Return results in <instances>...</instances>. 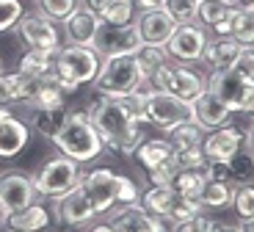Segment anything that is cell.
Listing matches in <instances>:
<instances>
[{
	"label": "cell",
	"mask_w": 254,
	"mask_h": 232,
	"mask_svg": "<svg viewBox=\"0 0 254 232\" xmlns=\"http://www.w3.org/2000/svg\"><path fill=\"white\" fill-rule=\"evenodd\" d=\"M89 122L97 127L102 144L116 155H133L138 144L144 141L146 116L141 105L130 100H111V97H97L83 108Z\"/></svg>",
	"instance_id": "6da1fadb"
},
{
	"label": "cell",
	"mask_w": 254,
	"mask_h": 232,
	"mask_svg": "<svg viewBox=\"0 0 254 232\" xmlns=\"http://www.w3.org/2000/svg\"><path fill=\"white\" fill-rule=\"evenodd\" d=\"M144 88V72H141L135 56H114L102 58L100 72L94 77V94L111 97V100H130Z\"/></svg>",
	"instance_id": "7a4b0ae2"
},
{
	"label": "cell",
	"mask_w": 254,
	"mask_h": 232,
	"mask_svg": "<svg viewBox=\"0 0 254 232\" xmlns=\"http://www.w3.org/2000/svg\"><path fill=\"white\" fill-rule=\"evenodd\" d=\"M102 58L97 56L94 47H80V44H66L56 53V86L61 88L66 97L77 94V88L86 83H94L97 72H100Z\"/></svg>",
	"instance_id": "3957f363"
},
{
	"label": "cell",
	"mask_w": 254,
	"mask_h": 232,
	"mask_svg": "<svg viewBox=\"0 0 254 232\" xmlns=\"http://www.w3.org/2000/svg\"><path fill=\"white\" fill-rule=\"evenodd\" d=\"M53 144L58 147L61 155L77 160L80 166L94 163L97 157L102 155V150H105L100 133H97V127L89 122L86 111H72L69 119H66V125H64V130L56 136Z\"/></svg>",
	"instance_id": "277c9868"
},
{
	"label": "cell",
	"mask_w": 254,
	"mask_h": 232,
	"mask_svg": "<svg viewBox=\"0 0 254 232\" xmlns=\"http://www.w3.org/2000/svg\"><path fill=\"white\" fill-rule=\"evenodd\" d=\"M204 88H207V77H204L193 64L169 61L146 77L141 91H169V94L190 102L193 97L202 94Z\"/></svg>",
	"instance_id": "5b68a950"
},
{
	"label": "cell",
	"mask_w": 254,
	"mask_h": 232,
	"mask_svg": "<svg viewBox=\"0 0 254 232\" xmlns=\"http://www.w3.org/2000/svg\"><path fill=\"white\" fill-rule=\"evenodd\" d=\"M83 180V166L66 155H53L33 171V185H36L42 199H58L69 194Z\"/></svg>",
	"instance_id": "8992f818"
},
{
	"label": "cell",
	"mask_w": 254,
	"mask_h": 232,
	"mask_svg": "<svg viewBox=\"0 0 254 232\" xmlns=\"http://www.w3.org/2000/svg\"><path fill=\"white\" fill-rule=\"evenodd\" d=\"M133 155L138 166L146 171L149 185H172V177L180 166L169 138H144Z\"/></svg>",
	"instance_id": "52a82bcc"
},
{
	"label": "cell",
	"mask_w": 254,
	"mask_h": 232,
	"mask_svg": "<svg viewBox=\"0 0 254 232\" xmlns=\"http://www.w3.org/2000/svg\"><path fill=\"white\" fill-rule=\"evenodd\" d=\"M141 205L149 210V213L160 216L169 224H180V221L190 219V216L202 213V205L193 199H185L183 194L172 188V185H149V188L141 194Z\"/></svg>",
	"instance_id": "ba28073f"
},
{
	"label": "cell",
	"mask_w": 254,
	"mask_h": 232,
	"mask_svg": "<svg viewBox=\"0 0 254 232\" xmlns=\"http://www.w3.org/2000/svg\"><path fill=\"white\" fill-rule=\"evenodd\" d=\"M141 111L146 122L169 133L172 127L190 119V102L169 94V91H141Z\"/></svg>",
	"instance_id": "9c48e42d"
},
{
	"label": "cell",
	"mask_w": 254,
	"mask_h": 232,
	"mask_svg": "<svg viewBox=\"0 0 254 232\" xmlns=\"http://www.w3.org/2000/svg\"><path fill=\"white\" fill-rule=\"evenodd\" d=\"M119 177L108 166H97V169L83 171L80 188L86 191L91 207L97 216H108L114 207H119Z\"/></svg>",
	"instance_id": "30bf717a"
},
{
	"label": "cell",
	"mask_w": 254,
	"mask_h": 232,
	"mask_svg": "<svg viewBox=\"0 0 254 232\" xmlns=\"http://www.w3.org/2000/svg\"><path fill=\"white\" fill-rule=\"evenodd\" d=\"M17 36L22 42L25 50H50V53H58L64 47L61 44V28L58 22L47 19L45 14H22V19L17 22Z\"/></svg>",
	"instance_id": "8fae6325"
},
{
	"label": "cell",
	"mask_w": 254,
	"mask_h": 232,
	"mask_svg": "<svg viewBox=\"0 0 254 232\" xmlns=\"http://www.w3.org/2000/svg\"><path fill=\"white\" fill-rule=\"evenodd\" d=\"M42 199L33 185V174L22 169H3L0 171V210L3 216H11L31 202Z\"/></svg>",
	"instance_id": "7c38bea8"
},
{
	"label": "cell",
	"mask_w": 254,
	"mask_h": 232,
	"mask_svg": "<svg viewBox=\"0 0 254 232\" xmlns=\"http://www.w3.org/2000/svg\"><path fill=\"white\" fill-rule=\"evenodd\" d=\"M141 44L144 42H141L135 22H130V25H108V22H102L91 47L97 50L100 58H114V56H135Z\"/></svg>",
	"instance_id": "4fadbf2b"
},
{
	"label": "cell",
	"mask_w": 254,
	"mask_h": 232,
	"mask_svg": "<svg viewBox=\"0 0 254 232\" xmlns=\"http://www.w3.org/2000/svg\"><path fill=\"white\" fill-rule=\"evenodd\" d=\"M207 44V31L199 22H180L166 42V50L177 64H199Z\"/></svg>",
	"instance_id": "5bb4252c"
},
{
	"label": "cell",
	"mask_w": 254,
	"mask_h": 232,
	"mask_svg": "<svg viewBox=\"0 0 254 232\" xmlns=\"http://www.w3.org/2000/svg\"><path fill=\"white\" fill-rule=\"evenodd\" d=\"M207 88L218 94L229 105V111H241L246 108L249 97L254 91V80H246L235 69H213L207 77Z\"/></svg>",
	"instance_id": "9a60e30c"
},
{
	"label": "cell",
	"mask_w": 254,
	"mask_h": 232,
	"mask_svg": "<svg viewBox=\"0 0 254 232\" xmlns=\"http://www.w3.org/2000/svg\"><path fill=\"white\" fill-rule=\"evenodd\" d=\"M53 216H56L64 227H72V230H86V227L97 219L94 207H91L89 196H86V191H83L80 185H75L69 194L53 199Z\"/></svg>",
	"instance_id": "2e32d148"
},
{
	"label": "cell",
	"mask_w": 254,
	"mask_h": 232,
	"mask_svg": "<svg viewBox=\"0 0 254 232\" xmlns=\"http://www.w3.org/2000/svg\"><path fill=\"white\" fill-rule=\"evenodd\" d=\"M241 147H246V127L235 125V122L207 130L202 138V152L207 160H229Z\"/></svg>",
	"instance_id": "e0dca14e"
},
{
	"label": "cell",
	"mask_w": 254,
	"mask_h": 232,
	"mask_svg": "<svg viewBox=\"0 0 254 232\" xmlns=\"http://www.w3.org/2000/svg\"><path fill=\"white\" fill-rule=\"evenodd\" d=\"M108 221L116 227V232H169L166 221L160 216L149 213L141 202L114 207Z\"/></svg>",
	"instance_id": "ac0fdd59"
},
{
	"label": "cell",
	"mask_w": 254,
	"mask_h": 232,
	"mask_svg": "<svg viewBox=\"0 0 254 232\" xmlns=\"http://www.w3.org/2000/svg\"><path fill=\"white\" fill-rule=\"evenodd\" d=\"M229 116H232L229 105L218 94H213L210 88H204L199 97L190 100V119L196 122L202 130H216V127L227 125Z\"/></svg>",
	"instance_id": "d6986e66"
},
{
	"label": "cell",
	"mask_w": 254,
	"mask_h": 232,
	"mask_svg": "<svg viewBox=\"0 0 254 232\" xmlns=\"http://www.w3.org/2000/svg\"><path fill=\"white\" fill-rule=\"evenodd\" d=\"M102 19L97 17L91 8L80 6L64 19V28H61V36L66 39V44H80V47H91L97 39V31H100Z\"/></svg>",
	"instance_id": "ffe728a7"
},
{
	"label": "cell",
	"mask_w": 254,
	"mask_h": 232,
	"mask_svg": "<svg viewBox=\"0 0 254 232\" xmlns=\"http://www.w3.org/2000/svg\"><path fill=\"white\" fill-rule=\"evenodd\" d=\"M135 28H138L144 44H166L177 28V22L166 8H152V11H141L135 17Z\"/></svg>",
	"instance_id": "44dd1931"
},
{
	"label": "cell",
	"mask_w": 254,
	"mask_h": 232,
	"mask_svg": "<svg viewBox=\"0 0 254 232\" xmlns=\"http://www.w3.org/2000/svg\"><path fill=\"white\" fill-rule=\"evenodd\" d=\"M42 80H33V77L22 75V72H3L0 69V105H19V102H31L33 94L39 91Z\"/></svg>",
	"instance_id": "7402d4cb"
},
{
	"label": "cell",
	"mask_w": 254,
	"mask_h": 232,
	"mask_svg": "<svg viewBox=\"0 0 254 232\" xmlns=\"http://www.w3.org/2000/svg\"><path fill=\"white\" fill-rule=\"evenodd\" d=\"M50 221H53V210L42 199H36L17 213L6 216L3 224L8 227V232H45L50 227Z\"/></svg>",
	"instance_id": "603a6c76"
},
{
	"label": "cell",
	"mask_w": 254,
	"mask_h": 232,
	"mask_svg": "<svg viewBox=\"0 0 254 232\" xmlns=\"http://www.w3.org/2000/svg\"><path fill=\"white\" fill-rule=\"evenodd\" d=\"M28 144H31V125L28 122H22L17 113L0 122V157L3 160L17 157Z\"/></svg>",
	"instance_id": "cb8c5ba5"
},
{
	"label": "cell",
	"mask_w": 254,
	"mask_h": 232,
	"mask_svg": "<svg viewBox=\"0 0 254 232\" xmlns=\"http://www.w3.org/2000/svg\"><path fill=\"white\" fill-rule=\"evenodd\" d=\"M235 8L227 0H199L196 6V22L204 31H213L216 36H229V19Z\"/></svg>",
	"instance_id": "d4e9b609"
},
{
	"label": "cell",
	"mask_w": 254,
	"mask_h": 232,
	"mask_svg": "<svg viewBox=\"0 0 254 232\" xmlns=\"http://www.w3.org/2000/svg\"><path fill=\"white\" fill-rule=\"evenodd\" d=\"M241 44L235 42V39L229 36H213L207 39V44H204V53H202V61L210 67V72L213 69H232L238 61V56H241Z\"/></svg>",
	"instance_id": "484cf974"
},
{
	"label": "cell",
	"mask_w": 254,
	"mask_h": 232,
	"mask_svg": "<svg viewBox=\"0 0 254 232\" xmlns=\"http://www.w3.org/2000/svg\"><path fill=\"white\" fill-rule=\"evenodd\" d=\"M17 69L33 80H50L56 75V53L50 50H25Z\"/></svg>",
	"instance_id": "4316f807"
},
{
	"label": "cell",
	"mask_w": 254,
	"mask_h": 232,
	"mask_svg": "<svg viewBox=\"0 0 254 232\" xmlns=\"http://www.w3.org/2000/svg\"><path fill=\"white\" fill-rule=\"evenodd\" d=\"M69 108L61 105V108H33L31 113V127L36 133H42L45 138H50V141H56V136L64 130V125H66V119H69Z\"/></svg>",
	"instance_id": "83f0119b"
},
{
	"label": "cell",
	"mask_w": 254,
	"mask_h": 232,
	"mask_svg": "<svg viewBox=\"0 0 254 232\" xmlns=\"http://www.w3.org/2000/svg\"><path fill=\"white\" fill-rule=\"evenodd\" d=\"M97 17L108 25H130L138 17V6H135V0H105L97 8Z\"/></svg>",
	"instance_id": "f1b7e54d"
},
{
	"label": "cell",
	"mask_w": 254,
	"mask_h": 232,
	"mask_svg": "<svg viewBox=\"0 0 254 232\" xmlns=\"http://www.w3.org/2000/svg\"><path fill=\"white\" fill-rule=\"evenodd\" d=\"M232 194H235V185L232 182H216V180H204L202 194H199V205L210 207V210H221V207L232 205Z\"/></svg>",
	"instance_id": "f546056e"
},
{
	"label": "cell",
	"mask_w": 254,
	"mask_h": 232,
	"mask_svg": "<svg viewBox=\"0 0 254 232\" xmlns=\"http://www.w3.org/2000/svg\"><path fill=\"white\" fill-rule=\"evenodd\" d=\"M204 169H177L172 177V188L177 191V194H183L185 199H199V194H202V185H204Z\"/></svg>",
	"instance_id": "4dcf8cb0"
},
{
	"label": "cell",
	"mask_w": 254,
	"mask_h": 232,
	"mask_svg": "<svg viewBox=\"0 0 254 232\" xmlns=\"http://www.w3.org/2000/svg\"><path fill=\"white\" fill-rule=\"evenodd\" d=\"M202 138H204V130L193 119H188V122H183V125H177V127H172V130H169V141H172L174 152L202 147Z\"/></svg>",
	"instance_id": "1f68e13d"
},
{
	"label": "cell",
	"mask_w": 254,
	"mask_h": 232,
	"mask_svg": "<svg viewBox=\"0 0 254 232\" xmlns=\"http://www.w3.org/2000/svg\"><path fill=\"white\" fill-rule=\"evenodd\" d=\"M135 61H138L141 72H144V80H146L155 69H160L163 64L172 61V56L166 50V44H141L138 53H135Z\"/></svg>",
	"instance_id": "d6a6232c"
},
{
	"label": "cell",
	"mask_w": 254,
	"mask_h": 232,
	"mask_svg": "<svg viewBox=\"0 0 254 232\" xmlns=\"http://www.w3.org/2000/svg\"><path fill=\"white\" fill-rule=\"evenodd\" d=\"M229 39H235L243 50L254 47V11H241L235 8L232 19H229Z\"/></svg>",
	"instance_id": "836d02e7"
},
{
	"label": "cell",
	"mask_w": 254,
	"mask_h": 232,
	"mask_svg": "<svg viewBox=\"0 0 254 232\" xmlns=\"http://www.w3.org/2000/svg\"><path fill=\"white\" fill-rule=\"evenodd\" d=\"M229 171H232V185H246L254 182V152L249 147H241L229 157Z\"/></svg>",
	"instance_id": "e575fe53"
},
{
	"label": "cell",
	"mask_w": 254,
	"mask_h": 232,
	"mask_svg": "<svg viewBox=\"0 0 254 232\" xmlns=\"http://www.w3.org/2000/svg\"><path fill=\"white\" fill-rule=\"evenodd\" d=\"M77 6H80V0H36L39 14H45L53 22H64Z\"/></svg>",
	"instance_id": "d590c367"
},
{
	"label": "cell",
	"mask_w": 254,
	"mask_h": 232,
	"mask_svg": "<svg viewBox=\"0 0 254 232\" xmlns=\"http://www.w3.org/2000/svg\"><path fill=\"white\" fill-rule=\"evenodd\" d=\"M232 207H235L238 219H254V182L246 185H235V194H232Z\"/></svg>",
	"instance_id": "8d00e7d4"
},
{
	"label": "cell",
	"mask_w": 254,
	"mask_h": 232,
	"mask_svg": "<svg viewBox=\"0 0 254 232\" xmlns=\"http://www.w3.org/2000/svg\"><path fill=\"white\" fill-rule=\"evenodd\" d=\"M199 0H163V8L174 17V22H196Z\"/></svg>",
	"instance_id": "74e56055"
},
{
	"label": "cell",
	"mask_w": 254,
	"mask_h": 232,
	"mask_svg": "<svg viewBox=\"0 0 254 232\" xmlns=\"http://www.w3.org/2000/svg\"><path fill=\"white\" fill-rule=\"evenodd\" d=\"M22 14H25L22 0H0V33L17 28V22L22 19Z\"/></svg>",
	"instance_id": "f35d334b"
},
{
	"label": "cell",
	"mask_w": 254,
	"mask_h": 232,
	"mask_svg": "<svg viewBox=\"0 0 254 232\" xmlns=\"http://www.w3.org/2000/svg\"><path fill=\"white\" fill-rule=\"evenodd\" d=\"M210 224H213L210 216L196 213V216H190V219L180 221V224H174L172 232H210Z\"/></svg>",
	"instance_id": "ab89813d"
},
{
	"label": "cell",
	"mask_w": 254,
	"mask_h": 232,
	"mask_svg": "<svg viewBox=\"0 0 254 232\" xmlns=\"http://www.w3.org/2000/svg\"><path fill=\"white\" fill-rule=\"evenodd\" d=\"M204 177L216 182H232V171H229V160H207L204 163Z\"/></svg>",
	"instance_id": "60d3db41"
},
{
	"label": "cell",
	"mask_w": 254,
	"mask_h": 232,
	"mask_svg": "<svg viewBox=\"0 0 254 232\" xmlns=\"http://www.w3.org/2000/svg\"><path fill=\"white\" fill-rule=\"evenodd\" d=\"M235 72H241L246 80H254V47H246V50H241V56H238L235 61Z\"/></svg>",
	"instance_id": "b9f144b4"
},
{
	"label": "cell",
	"mask_w": 254,
	"mask_h": 232,
	"mask_svg": "<svg viewBox=\"0 0 254 232\" xmlns=\"http://www.w3.org/2000/svg\"><path fill=\"white\" fill-rule=\"evenodd\" d=\"M210 232H241V224H235V221H224V219H213Z\"/></svg>",
	"instance_id": "7bdbcfd3"
},
{
	"label": "cell",
	"mask_w": 254,
	"mask_h": 232,
	"mask_svg": "<svg viewBox=\"0 0 254 232\" xmlns=\"http://www.w3.org/2000/svg\"><path fill=\"white\" fill-rule=\"evenodd\" d=\"M86 232H116V227L111 224V221H91V224L86 227Z\"/></svg>",
	"instance_id": "ee69618b"
},
{
	"label": "cell",
	"mask_w": 254,
	"mask_h": 232,
	"mask_svg": "<svg viewBox=\"0 0 254 232\" xmlns=\"http://www.w3.org/2000/svg\"><path fill=\"white\" fill-rule=\"evenodd\" d=\"M138 11H152V8H163V0H135Z\"/></svg>",
	"instance_id": "f6af8a7d"
},
{
	"label": "cell",
	"mask_w": 254,
	"mask_h": 232,
	"mask_svg": "<svg viewBox=\"0 0 254 232\" xmlns=\"http://www.w3.org/2000/svg\"><path fill=\"white\" fill-rule=\"evenodd\" d=\"M232 8H241V11H254V0H227Z\"/></svg>",
	"instance_id": "bcb514c9"
},
{
	"label": "cell",
	"mask_w": 254,
	"mask_h": 232,
	"mask_svg": "<svg viewBox=\"0 0 254 232\" xmlns=\"http://www.w3.org/2000/svg\"><path fill=\"white\" fill-rule=\"evenodd\" d=\"M246 147L254 152V119H252V125L246 127Z\"/></svg>",
	"instance_id": "7dc6e473"
},
{
	"label": "cell",
	"mask_w": 254,
	"mask_h": 232,
	"mask_svg": "<svg viewBox=\"0 0 254 232\" xmlns=\"http://www.w3.org/2000/svg\"><path fill=\"white\" fill-rule=\"evenodd\" d=\"M241 232H254V219H243L241 221Z\"/></svg>",
	"instance_id": "c3c4849f"
},
{
	"label": "cell",
	"mask_w": 254,
	"mask_h": 232,
	"mask_svg": "<svg viewBox=\"0 0 254 232\" xmlns=\"http://www.w3.org/2000/svg\"><path fill=\"white\" fill-rule=\"evenodd\" d=\"M3 221H6V216H3V210H0V227H3Z\"/></svg>",
	"instance_id": "681fc988"
}]
</instances>
